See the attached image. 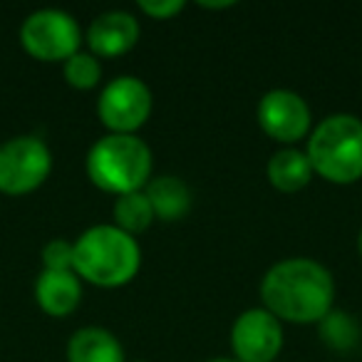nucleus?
<instances>
[{
  "label": "nucleus",
  "mask_w": 362,
  "mask_h": 362,
  "mask_svg": "<svg viewBox=\"0 0 362 362\" xmlns=\"http://www.w3.org/2000/svg\"><path fill=\"white\" fill-rule=\"evenodd\" d=\"M261 303L281 322L317 325L332 310L335 278L315 258H283L261 278Z\"/></svg>",
  "instance_id": "obj_1"
},
{
  "label": "nucleus",
  "mask_w": 362,
  "mask_h": 362,
  "mask_svg": "<svg viewBox=\"0 0 362 362\" xmlns=\"http://www.w3.org/2000/svg\"><path fill=\"white\" fill-rule=\"evenodd\" d=\"M139 268V241L115 223H97L75 238L72 271L80 276L82 283L97 288H122L134 281Z\"/></svg>",
  "instance_id": "obj_2"
},
{
  "label": "nucleus",
  "mask_w": 362,
  "mask_h": 362,
  "mask_svg": "<svg viewBox=\"0 0 362 362\" xmlns=\"http://www.w3.org/2000/svg\"><path fill=\"white\" fill-rule=\"evenodd\" d=\"M85 169L97 189L117 199L141 192L149 184L154 156L149 144L136 134H105L90 146Z\"/></svg>",
  "instance_id": "obj_3"
},
{
  "label": "nucleus",
  "mask_w": 362,
  "mask_h": 362,
  "mask_svg": "<svg viewBox=\"0 0 362 362\" xmlns=\"http://www.w3.org/2000/svg\"><path fill=\"white\" fill-rule=\"evenodd\" d=\"M305 154L320 179L330 184H355L362 179V119L347 112L327 115L310 132Z\"/></svg>",
  "instance_id": "obj_4"
},
{
  "label": "nucleus",
  "mask_w": 362,
  "mask_h": 362,
  "mask_svg": "<svg viewBox=\"0 0 362 362\" xmlns=\"http://www.w3.org/2000/svg\"><path fill=\"white\" fill-rule=\"evenodd\" d=\"M52 151L40 136L21 134L0 144V194L25 197L47 181Z\"/></svg>",
  "instance_id": "obj_5"
},
{
  "label": "nucleus",
  "mask_w": 362,
  "mask_h": 362,
  "mask_svg": "<svg viewBox=\"0 0 362 362\" xmlns=\"http://www.w3.org/2000/svg\"><path fill=\"white\" fill-rule=\"evenodd\" d=\"M21 45L40 62H65L80 52V23L60 8H40L23 21Z\"/></svg>",
  "instance_id": "obj_6"
},
{
  "label": "nucleus",
  "mask_w": 362,
  "mask_h": 362,
  "mask_svg": "<svg viewBox=\"0 0 362 362\" xmlns=\"http://www.w3.org/2000/svg\"><path fill=\"white\" fill-rule=\"evenodd\" d=\"M154 97L141 77L119 75L102 87L97 97V117L110 134H136L149 122Z\"/></svg>",
  "instance_id": "obj_7"
},
{
  "label": "nucleus",
  "mask_w": 362,
  "mask_h": 362,
  "mask_svg": "<svg viewBox=\"0 0 362 362\" xmlns=\"http://www.w3.org/2000/svg\"><path fill=\"white\" fill-rule=\"evenodd\" d=\"M258 127L283 146H296L313 132V112L305 97L293 90H271L258 100Z\"/></svg>",
  "instance_id": "obj_8"
},
{
  "label": "nucleus",
  "mask_w": 362,
  "mask_h": 362,
  "mask_svg": "<svg viewBox=\"0 0 362 362\" xmlns=\"http://www.w3.org/2000/svg\"><path fill=\"white\" fill-rule=\"evenodd\" d=\"M283 350V322L266 308H248L231 325L236 362H276Z\"/></svg>",
  "instance_id": "obj_9"
},
{
  "label": "nucleus",
  "mask_w": 362,
  "mask_h": 362,
  "mask_svg": "<svg viewBox=\"0 0 362 362\" xmlns=\"http://www.w3.org/2000/svg\"><path fill=\"white\" fill-rule=\"evenodd\" d=\"M141 28L132 13L105 11L87 28V47L95 57H119L127 55L139 42Z\"/></svg>",
  "instance_id": "obj_10"
},
{
  "label": "nucleus",
  "mask_w": 362,
  "mask_h": 362,
  "mask_svg": "<svg viewBox=\"0 0 362 362\" xmlns=\"http://www.w3.org/2000/svg\"><path fill=\"white\" fill-rule=\"evenodd\" d=\"M33 293L42 313L50 317H67L82 303V281L75 271H40Z\"/></svg>",
  "instance_id": "obj_11"
},
{
  "label": "nucleus",
  "mask_w": 362,
  "mask_h": 362,
  "mask_svg": "<svg viewBox=\"0 0 362 362\" xmlns=\"http://www.w3.org/2000/svg\"><path fill=\"white\" fill-rule=\"evenodd\" d=\"M144 194L159 221L166 223L181 221V218L192 211V202H194L192 189H189V184L181 176L174 174L151 176L149 184L144 187Z\"/></svg>",
  "instance_id": "obj_12"
},
{
  "label": "nucleus",
  "mask_w": 362,
  "mask_h": 362,
  "mask_svg": "<svg viewBox=\"0 0 362 362\" xmlns=\"http://www.w3.org/2000/svg\"><path fill=\"white\" fill-rule=\"evenodd\" d=\"M67 362H127V355L112 330L85 325L67 340Z\"/></svg>",
  "instance_id": "obj_13"
},
{
  "label": "nucleus",
  "mask_w": 362,
  "mask_h": 362,
  "mask_svg": "<svg viewBox=\"0 0 362 362\" xmlns=\"http://www.w3.org/2000/svg\"><path fill=\"white\" fill-rule=\"evenodd\" d=\"M266 176L276 192L298 194L300 189H305L308 184H310L315 171H313V164H310V159H308L305 149L281 146V149L273 151L271 159H268Z\"/></svg>",
  "instance_id": "obj_14"
},
{
  "label": "nucleus",
  "mask_w": 362,
  "mask_h": 362,
  "mask_svg": "<svg viewBox=\"0 0 362 362\" xmlns=\"http://www.w3.org/2000/svg\"><path fill=\"white\" fill-rule=\"evenodd\" d=\"M112 218H115L112 223H115L117 228H122V231L134 238L139 236V233H144L146 228L156 221L154 209H151L144 189H141V192L117 197L115 204H112Z\"/></svg>",
  "instance_id": "obj_15"
},
{
  "label": "nucleus",
  "mask_w": 362,
  "mask_h": 362,
  "mask_svg": "<svg viewBox=\"0 0 362 362\" xmlns=\"http://www.w3.org/2000/svg\"><path fill=\"white\" fill-rule=\"evenodd\" d=\"M317 330H320V337L332 350H350L360 340V325L345 310H330L317 322Z\"/></svg>",
  "instance_id": "obj_16"
},
{
  "label": "nucleus",
  "mask_w": 362,
  "mask_h": 362,
  "mask_svg": "<svg viewBox=\"0 0 362 362\" xmlns=\"http://www.w3.org/2000/svg\"><path fill=\"white\" fill-rule=\"evenodd\" d=\"M62 75L67 85L75 90H95L102 82V62L92 52H75L70 60L62 62Z\"/></svg>",
  "instance_id": "obj_17"
},
{
  "label": "nucleus",
  "mask_w": 362,
  "mask_h": 362,
  "mask_svg": "<svg viewBox=\"0 0 362 362\" xmlns=\"http://www.w3.org/2000/svg\"><path fill=\"white\" fill-rule=\"evenodd\" d=\"M42 271H72L75 266V241L52 238L40 251Z\"/></svg>",
  "instance_id": "obj_18"
},
{
  "label": "nucleus",
  "mask_w": 362,
  "mask_h": 362,
  "mask_svg": "<svg viewBox=\"0 0 362 362\" xmlns=\"http://www.w3.org/2000/svg\"><path fill=\"white\" fill-rule=\"evenodd\" d=\"M141 13L146 18H154V21H171L174 16H179L187 3L184 0H139L136 3Z\"/></svg>",
  "instance_id": "obj_19"
},
{
  "label": "nucleus",
  "mask_w": 362,
  "mask_h": 362,
  "mask_svg": "<svg viewBox=\"0 0 362 362\" xmlns=\"http://www.w3.org/2000/svg\"><path fill=\"white\" fill-rule=\"evenodd\" d=\"M199 8H204V11H226V8H233L236 6V3H233V0H221V3H214V0H199L197 3Z\"/></svg>",
  "instance_id": "obj_20"
},
{
  "label": "nucleus",
  "mask_w": 362,
  "mask_h": 362,
  "mask_svg": "<svg viewBox=\"0 0 362 362\" xmlns=\"http://www.w3.org/2000/svg\"><path fill=\"white\" fill-rule=\"evenodd\" d=\"M206 362H236L233 357H211V360H206Z\"/></svg>",
  "instance_id": "obj_21"
},
{
  "label": "nucleus",
  "mask_w": 362,
  "mask_h": 362,
  "mask_svg": "<svg viewBox=\"0 0 362 362\" xmlns=\"http://www.w3.org/2000/svg\"><path fill=\"white\" fill-rule=\"evenodd\" d=\"M357 253H360V258H362V228H360V233H357Z\"/></svg>",
  "instance_id": "obj_22"
},
{
  "label": "nucleus",
  "mask_w": 362,
  "mask_h": 362,
  "mask_svg": "<svg viewBox=\"0 0 362 362\" xmlns=\"http://www.w3.org/2000/svg\"><path fill=\"white\" fill-rule=\"evenodd\" d=\"M132 362H149V360H132Z\"/></svg>",
  "instance_id": "obj_23"
},
{
  "label": "nucleus",
  "mask_w": 362,
  "mask_h": 362,
  "mask_svg": "<svg viewBox=\"0 0 362 362\" xmlns=\"http://www.w3.org/2000/svg\"><path fill=\"white\" fill-rule=\"evenodd\" d=\"M276 362H278V360H276Z\"/></svg>",
  "instance_id": "obj_24"
}]
</instances>
